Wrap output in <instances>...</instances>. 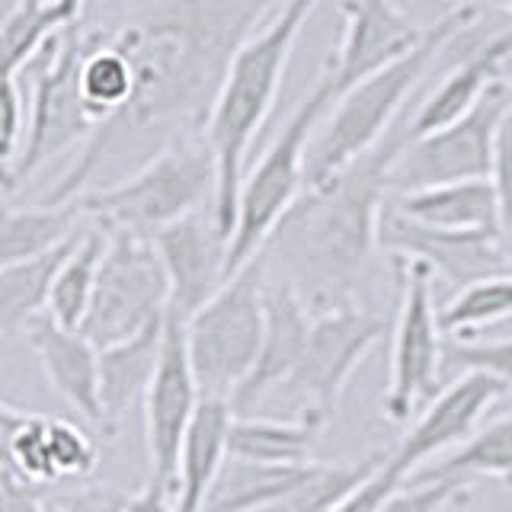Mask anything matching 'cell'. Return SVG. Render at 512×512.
<instances>
[{"mask_svg":"<svg viewBox=\"0 0 512 512\" xmlns=\"http://www.w3.org/2000/svg\"><path fill=\"white\" fill-rule=\"evenodd\" d=\"M455 4H500V0H455Z\"/></svg>","mask_w":512,"mask_h":512,"instance_id":"obj_43","label":"cell"},{"mask_svg":"<svg viewBox=\"0 0 512 512\" xmlns=\"http://www.w3.org/2000/svg\"><path fill=\"white\" fill-rule=\"evenodd\" d=\"M167 311L170 279L154 240L128 231H106V253L80 333L103 349L164 320Z\"/></svg>","mask_w":512,"mask_h":512,"instance_id":"obj_9","label":"cell"},{"mask_svg":"<svg viewBox=\"0 0 512 512\" xmlns=\"http://www.w3.org/2000/svg\"><path fill=\"white\" fill-rule=\"evenodd\" d=\"M381 333L384 320L356 308V304L317 311L304 356L292 381L285 384L295 397L304 400L301 410H320L330 416L346 384L356 375V368L381 340Z\"/></svg>","mask_w":512,"mask_h":512,"instance_id":"obj_12","label":"cell"},{"mask_svg":"<svg viewBox=\"0 0 512 512\" xmlns=\"http://www.w3.org/2000/svg\"><path fill=\"white\" fill-rule=\"evenodd\" d=\"M471 484L468 480H416V484L397 490L388 503H384L378 512H445L455 500L468 496Z\"/></svg>","mask_w":512,"mask_h":512,"instance_id":"obj_37","label":"cell"},{"mask_svg":"<svg viewBox=\"0 0 512 512\" xmlns=\"http://www.w3.org/2000/svg\"><path fill=\"white\" fill-rule=\"evenodd\" d=\"M474 480L490 477L512 487V416H503L484 429H477L468 442H461L452 455H445L432 468H423L416 480Z\"/></svg>","mask_w":512,"mask_h":512,"instance_id":"obj_29","label":"cell"},{"mask_svg":"<svg viewBox=\"0 0 512 512\" xmlns=\"http://www.w3.org/2000/svg\"><path fill=\"white\" fill-rule=\"evenodd\" d=\"M48 420L52 416L29 413L4 404V420H0V436H4V471H10L26 487H48L58 484L52 468V452H48Z\"/></svg>","mask_w":512,"mask_h":512,"instance_id":"obj_31","label":"cell"},{"mask_svg":"<svg viewBox=\"0 0 512 512\" xmlns=\"http://www.w3.org/2000/svg\"><path fill=\"white\" fill-rule=\"evenodd\" d=\"M80 234H74L71 240H64L61 247L48 253L0 266V327H4V333L26 330L29 320H36L39 314L48 311V298H52L55 279L64 260H68L71 250L77 247Z\"/></svg>","mask_w":512,"mask_h":512,"instance_id":"obj_27","label":"cell"},{"mask_svg":"<svg viewBox=\"0 0 512 512\" xmlns=\"http://www.w3.org/2000/svg\"><path fill=\"white\" fill-rule=\"evenodd\" d=\"M234 407L228 400L205 397L186 429L176 464V512H205L224 464L231 458Z\"/></svg>","mask_w":512,"mask_h":512,"instance_id":"obj_21","label":"cell"},{"mask_svg":"<svg viewBox=\"0 0 512 512\" xmlns=\"http://www.w3.org/2000/svg\"><path fill=\"white\" fill-rule=\"evenodd\" d=\"M164 327L167 317L144 327L135 336H128L122 343L100 349V407H103L100 429L116 432L122 416L148 394L160 362V349H164Z\"/></svg>","mask_w":512,"mask_h":512,"instance_id":"obj_22","label":"cell"},{"mask_svg":"<svg viewBox=\"0 0 512 512\" xmlns=\"http://www.w3.org/2000/svg\"><path fill=\"white\" fill-rule=\"evenodd\" d=\"M218 164L208 138L189 135L167 144L119 183L80 196L84 212L106 231H128L154 240L180 218L215 205Z\"/></svg>","mask_w":512,"mask_h":512,"instance_id":"obj_5","label":"cell"},{"mask_svg":"<svg viewBox=\"0 0 512 512\" xmlns=\"http://www.w3.org/2000/svg\"><path fill=\"white\" fill-rule=\"evenodd\" d=\"M314 324L311 304L288 279H266V330L250 378L231 397L234 413H247L272 388H285L304 356Z\"/></svg>","mask_w":512,"mask_h":512,"instance_id":"obj_18","label":"cell"},{"mask_svg":"<svg viewBox=\"0 0 512 512\" xmlns=\"http://www.w3.org/2000/svg\"><path fill=\"white\" fill-rule=\"evenodd\" d=\"M266 253L237 269L218 295L186 320V346L202 397L228 400L256 365L266 330Z\"/></svg>","mask_w":512,"mask_h":512,"instance_id":"obj_7","label":"cell"},{"mask_svg":"<svg viewBox=\"0 0 512 512\" xmlns=\"http://www.w3.org/2000/svg\"><path fill=\"white\" fill-rule=\"evenodd\" d=\"M484 4H455L429 26V36L413 48L410 55L397 58L378 74L365 77L362 84L346 90L330 106L324 122L317 125L308 148V167H304V189L327 183L330 176L346 170L352 160H359L388 138L400 112H404L410 93L420 87L429 64L442 55V48L480 16Z\"/></svg>","mask_w":512,"mask_h":512,"instance_id":"obj_4","label":"cell"},{"mask_svg":"<svg viewBox=\"0 0 512 512\" xmlns=\"http://www.w3.org/2000/svg\"><path fill=\"white\" fill-rule=\"evenodd\" d=\"M125 512H176V493L170 484H160V480L148 477V484L128 496Z\"/></svg>","mask_w":512,"mask_h":512,"instance_id":"obj_41","label":"cell"},{"mask_svg":"<svg viewBox=\"0 0 512 512\" xmlns=\"http://www.w3.org/2000/svg\"><path fill=\"white\" fill-rule=\"evenodd\" d=\"M48 452H52L58 480L90 477L100 464V448H96L90 432L74 420H61V416L48 420Z\"/></svg>","mask_w":512,"mask_h":512,"instance_id":"obj_35","label":"cell"},{"mask_svg":"<svg viewBox=\"0 0 512 512\" xmlns=\"http://www.w3.org/2000/svg\"><path fill=\"white\" fill-rule=\"evenodd\" d=\"M381 247L394 253L397 260L423 263L432 276L458 288L496 276V272H509L503 234L426 228V224L407 218L394 202H388L381 218Z\"/></svg>","mask_w":512,"mask_h":512,"instance_id":"obj_15","label":"cell"},{"mask_svg":"<svg viewBox=\"0 0 512 512\" xmlns=\"http://www.w3.org/2000/svg\"><path fill=\"white\" fill-rule=\"evenodd\" d=\"M445 375L487 372L512 388V336L506 340H455L445 346Z\"/></svg>","mask_w":512,"mask_h":512,"instance_id":"obj_36","label":"cell"},{"mask_svg":"<svg viewBox=\"0 0 512 512\" xmlns=\"http://www.w3.org/2000/svg\"><path fill=\"white\" fill-rule=\"evenodd\" d=\"M199 378L192 372L186 324L180 317L167 314L164 349L148 394H144V445H148L151 477L170 484L176 493V464H180L186 429L202 404Z\"/></svg>","mask_w":512,"mask_h":512,"instance_id":"obj_13","label":"cell"},{"mask_svg":"<svg viewBox=\"0 0 512 512\" xmlns=\"http://www.w3.org/2000/svg\"><path fill=\"white\" fill-rule=\"evenodd\" d=\"M90 32L68 29L64 36L45 45V52L29 64L32 68V100H29V132L20 157L4 170V196L13 199L45 164L71 151L74 144L90 141L96 132V116L80 87V64L87 55ZM26 68V71H29Z\"/></svg>","mask_w":512,"mask_h":512,"instance_id":"obj_8","label":"cell"},{"mask_svg":"<svg viewBox=\"0 0 512 512\" xmlns=\"http://www.w3.org/2000/svg\"><path fill=\"white\" fill-rule=\"evenodd\" d=\"M125 503H128L125 493L103 484H90L58 496L52 506H45V512H125Z\"/></svg>","mask_w":512,"mask_h":512,"instance_id":"obj_40","label":"cell"},{"mask_svg":"<svg viewBox=\"0 0 512 512\" xmlns=\"http://www.w3.org/2000/svg\"><path fill=\"white\" fill-rule=\"evenodd\" d=\"M503 391H509L500 378L487 372H461L448 381V388L429 400L426 410L416 416L413 426L400 436V442L384 455V464L404 480L413 471H423L429 458H436L448 448H458L474 436V426L480 423L493 400Z\"/></svg>","mask_w":512,"mask_h":512,"instance_id":"obj_14","label":"cell"},{"mask_svg":"<svg viewBox=\"0 0 512 512\" xmlns=\"http://www.w3.org/2000/svg\"><path fill=\"white\" fill-rule=\"evenodd\" d=\"M272 4L276 0H167L122 23L112 42L132 61V96L96 125L42 202L80 199L109 167L138 170L167 144L202 135L234 52Z\"/></svg>","mask_w":512,"mask_h":512,"instance_id":"obj_1","label":"cell"},{"mask_svg":"<svg viewBox=\"0 0 512 512\" xmlns=\"http://www.w3.org/2000/svg\"><path fill=\"white\" fill-rule=\"evenodd\" d=\"M87 0H16L4 16V77H16L48 42L80 26Z\"/></svg>","mask_w":512,"mask_h":512,"instance_id":"obj_26","label":"cell"},{"mask_svg":"<svg viewBox=\"0 0 512 512\" xmlns=\"http://www.w3.org/2000/svg\"><path fill=\"white\" fill-rule=\"evenodd\" d=\"M87 218L84 202H39L23 208H7L4 215V263H20L61 247L64 240L80 234V221Z\"/></svg>","mask_w":512,"mask_h":512,"instance_id":"obj_28","label":"cell"},{"mask_svg":"<svg viewBox=\"0 0 512 512\" xmlns=\"http://www.w3.org/2000/svg\"><path fill=\"white\" fill-rule=\"evenodd\" d=\"M320 0H279L263 29H253L234 52L212 116L205 125L208 148L218 164L215 215L224 234H234L237 199L247 176V157L279 100V87L304 23Z\"/></svg>","mask_w":512,"mask_h":512,"instance_id":"obj_3","label":"cell"},{"mask_svg":"<svg viewBox=\"0 0 512 512\" xmlns=\"http://www.w3.org/2000/svg\"><path fill=\"white\" fill-rule=\"evenodd\" d=\"M160 260L167 266L170 279V311L183 324L205 308L228 282V247L231 237L224 234L215 215V205H205L170 224L167 231L154 237Z\"/></svg>","mask_w":512,"mask_h":512,"instance_id":"obj_16","label":"cell"},{"mask_svg":"<svg viewBox=\"0 0 512 512\" xmlns=\"http://www.w3.org/2000/svg\"><path fill=\"white\" fill-rule=\"evenodd\" d=\"M500 7H506V10L512 13V0H500Z\"/></svg>","mask_w":512,"mask_h":512,"instance_id":"obj_46","label":"cell"},{"mask_svg":"<svg viewBox=\"0 0 512 512\" xmlns=\"http://www.w3.org/2000/svg\"><path fill=\"white\" fill-rule=\"evenodd\" d=\"M330 416L320 410H301L295 420H260L234 413L231 458L260 464H304L324 432Z\"/></svg>","mask_w":512,"mask_h":512,"instance_id":"obj_25","label":"cell"},{"mask_svg":"<svg viewBox=\"0 0 512 512\" xmlns=\"http://www.w3.org/2000/svg\"><path fill=\"white\" fill-rule=\"evenodd\" d=\"M512 106V90L496 80L471 112L452 125H442L423 138H410L394 160L391 189L397 196L429 186L484 180L493 164V138L506 109Z\"/></svg>","mask_w":512,"mask_h":512,"instance_id":"obj_10","label":"cell"},{"mask_svg":"<svg viewBox=\"0 0 512 512\" xmlns=\"http://www.w3.org/2000/svg\"><path fill=\"white\" fill-rule=\"evenodd\" d=\"M407 141L410 116L378 148L327 183L304 189L269 237L263 253L282 263V279L298 288L314 314L352 304V288L381 247V218L394 192L391 170Z\"/></svg>","mask_w":512,"mask_h":512,"instance_id":"obj_2","label":"cell"},{"mask_svg":"<svg viewBox=\"0 0 512 512\" xmlns=\"http://www.w3.org/2000/svg\"><path fill=\"white\" fill-rule=\"evenodd\" d=\"M29 512H45V506L39 503V496H36V503H32V509Z\"/></svg>","mask_w":512,"mask_h":512,"instance_id":"obj_44","label":"cell"},{"mask_svg":"<svg viewBox=\"0 0 512 512\" xmlns=\"http://www.w3.org/2000/svg\"><path fill=\"white\" fill-rule=\"evenodd\" d=\"M103 253H106V231L100 224H90V228L80 234L71 256L64 260L45 314H52L58 324L71 330L84 327L93 292H96V276H100Z\"/></svg>","mask_w":512,"mask_h":512,"instance_id":"obj_30","label":"cell"},{"mask_svg":"<svg viewBox=\"0 0 512 512\" xmlns=\"http://www.w3.org/2000/svg\"><path fill=\"white\" fill-rule=\"evenodd\" d=\"M394 205L407 218L439 231H474L503 234V212L490 176L484 180H461L445 186H429L397 196Z\"/></svg>","mask_w":512,"mask_h":512,"instance_id":"obj_23","label":"cell"},{"mask_svg":"<svg viewBox=\"0 0 512 512\" xmlns=\"http://www.w3.org/2000/svg\"><path fill=\"white\" fill-rule=\"evenodd\" d=\"M429 36V26L410 23L391 0H343V39L327 61L336 100L378 74L397 58L410 55Z\"/></svg>","mask_w":512,"mask_h":512,"instance_id":"obj_17","label":"cell"},{"mask_svg":"<svg viewBox=\"0 0 512 512\" xmlns=\"http://www.w3.org/2000/svg\"><path fill=\"white\" fill-rule=\"evenodd\" d=\"M487 512H512V506H493V509H487Z\"/></svg>","mask_w":512,"mask_h":512,"instance_id":"obj_45","label":"cell"},{"mask_svg":"<svg viewBox=\"0 0 512 512\" xmlns=\"http://www.w3.org/2000/svg\"><path fill=\"white\" fill-rule=\"evenodd\" d=\"M512 317V272L477 279L458 288V295L439 311L442 330L455 340H474L480 330L503 324Z\"/></svg>","mask_w":512,"mask_h":512,"instance_id":"obj_33","label":"cell"},{"mask_svg":"<svg viewBox=\"0 0 512 512\" xmlns=\"http://www.w3.org/2000/svg\"><path fill=\"white\" fill-rule=\"evenodd\" d=\"M503 256H506V266L512 272V224H509V228H503Z\"/></svg>","mask_w":512,"mask_h":512,"instance_id":"obj_42","label":"cell"},{"mask_svg":"<svg viewBox=\"0 0 512 512\" xmlns=\"http://www.w3.org/2000/svg\"><path fill=\"white\" fill-rule=\"evenodd\" d=\"M29 132V103L20 87V74L4 77V96H0V164L4 170L20 157Z\"/></svg>","mask_w":512,"mask_h":512,"instance_id":"obj_38","label":"cell"},{"mask_svg":"<svg viewBox=\"0 0 512 512\" xmlns=\"http://www.w3.org/2000/svg\"><path fill=\"white\" fill-rule=\"evenodd\" d=\"M320 461L304 464H260L244 458H228L218 484L205 503V512H260L292 493H298L314 477Z\"/></svg>","mask_w":512,"mask_h":512,"instance_id":"obj_24","label":"cell"},{"mask_svg":"<svg viewBox=\"0 0 512 512\" xmlns=\"http://www.w3.org/2000/svg\"><path fill=\"white\" fill-rule=\"evenodd\" d=\"M26 343L36 352L45 381L55 394L84 416L87 423L103 426L100 407V346L90 343L80 330L58 324L52 314L29 320Z\"/></svg>","mask_w":512,"mask_h":512,"instance_id":"obj_19","label":"cell"},{"mask_svg":"<svg viewBox=\"0 0 512 512\" xmlns=\"http://www.w3.org/2000/svg\"><path fill=\"white\" fill-rule=\"evenodd\" d=\"M80 87H84V100L96 122H103L128 103L135 87L132 61L122 48L112 42V36L103 32H90L87 55L80 64Z\"/></svg>","mask_w":512,"mask_h":512,"instance_id":"obj_32","label":"cell"},{"mask_svg":"<svg viewBox=\"0 0 512 512\" xmlns=\"http://www.w3.org/2000/svg\"><path fill=\"white\" fill-rule=\"evenodd\" d=\"M400 263V311L391 340V378L384 391V416L407 423L423 400L436 397L445 375L442 320L432 298V272L423 263Z\"/></svg>","mask_w":512,"mask_h":512,"instance_id":"obj_11","label":"cell"},{"mask_svg":"<svg viewBox=\"0 0 512 512\" xmlns=\"http://www.w3.org/2000/svg\"><path fill=\"white\" fill-rule=\"evenodd\" d=\"M381 461H384V452H375L349 464H317L314 477L298 493L260 512H333L352 490L362 487L365 480L381 468Z\"/></svg>","mask_w":512,"mask_h":512,"instance_id":"obj_34","label":"cell"},{"mask_svg":"<svg viewBox=\"0 0 512 512\" xmlns=\"http://www.w3.org/2000/svg\"><path fill=\"white\" fill-rule=\"evenodd\" d=\"M490 183L496 189L503 212V228L512 224V106L506 109V116L496 128L493 138V164H490Z\"/></svg>","mask_w":512,"mask_h":512,"instance_id":"obj_39","label":"cell"},{"mask_svg":"<svg viewBox=\"0 0 512 512\" xmlns=\"http://www.w3.org/2000/svg\"><path fill=\"white\" fill-rule=\"evenodd\" d=\"M512 58V26L496 32L493 39L480 42L474 52L455 64L436 87L426 93V100L410 116V138H423L442 125H452L464 112H471L484 93L500 80L503 64Z\"/></svg>","mask_w":512,"mask_h":512,"instance_id":"obj_20","label":"cell"},{"mask_svg":"<svg viewBox=\"0 0 512 512\" xmlns=\"http://www.w3.org/2000/svg\"><path fill=\"white\" fill-rule=\"evenodd\" d=\"M336 103L333 77L324 71L311 87V93L295 106L279 135L266 144L263 157L247 170L244 186L237 199V221L228 247V279L237 269H244L253 256H260L276 234L282 218L292 212V205L304 192V167H308V148L324 122L330 106Z\"/></svg>","mask_w":512,"mask_h":512,"instance_id":"obj_6","label":"cell"}]
</instances>
